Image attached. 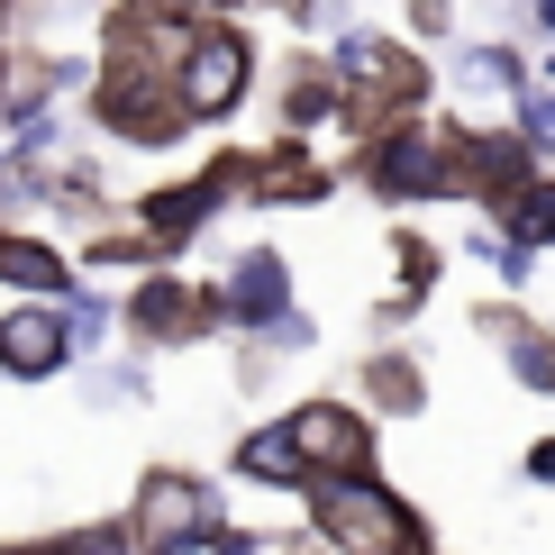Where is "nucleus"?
I'll use <instances>...</instances> for the list:
<instances>
[{"label": "nucleus", "mask_w": 555, "mask_h": 555, "mask_svg": "<svg viewBox=\"0 0 555 555\" xmlns=\"http://www.w3.org/2000/svg\"><path fill=\"white\" fill-rule=\"evenodd\" d=\"M128 538L137 555H219L228 546V501L210 474H182V465H155L137 474V501H128Z\"/></svg>", "instance_id": "obj_2"}, {"label": "nucleus", "mask_w": 555, "mask_h": 555, "mask_svg": "<svg viewBox=\"0 0 555 555\" xmlns=\"http://www.w3.org/2000/svg\"><path fill=\"white\" fill-rule=\"evenodd\" d=\"M0 283H10L18 300H74V264H64L46 237H10V228H0Z\"/></svg>", "instance_id": "obj_10"}, {"label": "nucleus", "mask_w": 555, "mask_h": 555, "mask_svg": "<svg viewBox=\"0 0 555 555\" xmlns=\"http://www.w3.org/2000/svg\"><path fill=\"white\" fill-rule=\"evenodd\" d=\"M374 401H391V410H410V401H420V383H410V364H374Z\"/></svg>", "instance_id": "obj_15"}, {"label": "nucleus", "mask_w": 555, "mask_h": 555, "mask_svg": "<svg viewBox=\"0 0 555 555\" xmlns=\"http://www.w3.org/2000/svg\"><path fill=\"white\" fill-rule=\"evenodd\" d=\"M246 82H256V46H246V28L210 18V28L173 37V101H182V119H228V109L246 101Z\"/></svg>", "instance_id": "obj_3"}, {"label": "nucleus", "mask_w": 555, "mask_h": 555, "mask_svg": "<svg viewBox=\"0 0 555 555\" xmlns=\"http://www.w3.org/2000/svg\"><path fill=\"white\" fill-rule=\"evenodd\" d=\"M64 555H137V538L109 519V528H74V538H64Z\"/></svg>", "instance_id": "obj_14"}, {"label": "nucleus", "mask_w": 555, "mask_h": 555, "mask_svg": "<svg viewBox=\"0 0 555 555\" xmlns=\"http://www.w3.org/2000/svg\"><path fill=\"white\" fill-rule=\"evenodd\" d=\"M501 219H511L519 246H555V182H528V192H519Z\"/></svg>", "instance_id": "obj_12"}, {"label": "nucleus", "mask_w": 555, "mask_h": 555, "mask_svg": "<svg viewBox=\"0 0 555 555\" xmlns=\"http://www.w3.org/2000/svg\"><path fill=\"white\" fill-rule=\"evenodd\" d=\"M0 555H64V538H0Z\"/></svg>", "instance_id": "obj_17"}, {"label": "nucleus", "mask_w": 555, "mask_h": 555, "mask_svg": "<svg viewBox=\"0 0 555 555\" xmlns=\"http://www.w3.org/2000/svg\"><path fill=\"white\" fill-rule=\"evenodd\" d=\"M310 538L328 555H437L420 511L391 492L383 474H346V482H310Z\"/></svg>", "instance_id": "obj_1"}, {"label": "nucleus", "mask_w": 555, "mask_h": 555, "mask_svg": "<svg viewBox=\"0 0 555 555\" xmlns=\"http://www.w3.org/2000/svg\"><path fill=\"white\" fill-rule=\"evenodd\" d=\"M101 119L128 137V146H165L182 128V101H173V64H109L101 74Z\"/></svg>", "instance_id": "obj_5"}, {"label": "nucleus", "mask_w": 555, "mask_h": 555, "mask_svg": "<svg viewBox=\"0 0 555 555\" xmlns=\"http://www.w3.org/2000/svg\"><path fill=\"white\" fill-rule=\"evenodd\" d=\"M228 465H237L246 482H273V492H310V465H300V447H292L283 420H273V428H246Z\"/></svg>", "instance_id": "obj_11"}, {"label": "nucleus", "mask_w": 555, "mask_h": 555, "mask_svg": "<svg viewBox=\"0 0 555 555\" xmlns=\"http://www.w3.org/2000/svg\"><path fill=\"white\" fill-rule=\"evenodd\" d=\"M128 319H137V337L146 346H173V337H201L219 319V300L210 292H192V283H173V273H146L128 300Z\"/></svg>", "instance_id": "obj_8"}, {"label": "nucleus", "mask_w": 555, "mask_h": 555, "mask_svg": "<svg viewBox=\"0 0 555 555\" xmlns=\"http://www.w3.org/2000/svg\"><path fill=\"white\" fill-rule=\"evenodd\" d=\"M528 474H546V482H555V447H538V455H528Z\"/></svg>", "instance_id": "obj_19"}, {"label": "nucleus", "mask_w": 555, "mask_h": 555, "mask_svg": "<svg viewBox=\"0 0 555 555\" xmlns=\"http://www.w3.org/2000/svg\"><path fill=\"white\" fill-rule=\"evenodd\" d=\"M511 374H519L528 391H555V346H546V337H511Z\"/></svg>", "instance_id": "obj_13"}, {"label": "nucleus", "mask_w": 555, "mask_h": 555, "mask_svg": "<svg viewBox=\"0 0 555 555\" xmlns=\"http://www.w3.org/2000/svg\"><path fill=\"white\" fill-rule=\"evenodd\" d=\"M219 555H292V546H273V538H228Z\"/></svg>", "instance_id": "obj_18"}, {"label": "nucleus", "mask_w": 555, "mask_h": 555, "mask_svg": "<svg viewBox=\"0 0 555 555\" xmlns=\"http://www.w3.org/2000/svg\"><path fill=\"white\" fill-rule=\"evenodd\" d=\"M74 364V319H64V300H18V310H0V374L18 383H46Z\"/></svg>", "instance_id": "obj_6"}, {"label": "nucleus", "mask_w": 555, "mask_h": 555, "mask_svg": "<svg viewBox=\"0 0 555 555\" xmlns=\"http://www.w3.org/2000/svg\"><path fill=\"white\" fill-rule=\"evenodd\" d=\"M528 146L555 155V101H528Z\"/></svg>", "instance_id": "obj_16"}, {"label": "nucleus", "mask_w": 555, "mask_h": 555, "mask_svg": "<svg viewBox=\"0 0 555 555\" xmlns=\"http://www.w3.org/2000/svg\"><path fill=\"white\" fill-rule=\"evenodd\" d=\"M210 300H219V319H237V328H283V319H292L283 256H264V246H256V256H237V264H228V283H219Z\"/></svg>", "instance_id": "obj_7"}, {"label": "nucleus", "mask_w": 555, "mask_h": 555, "mask_svg": "<svg viewBox=\"0 0 555 555\" xmlns=\"http://www.w3.org/2000/svg\"><path fill=\"white\" fill-rule=\"evenodd\" d=\"M283 428H292L310 482L374 474V420H364V410H346V401H300V410H283Z\"/></svg>", "instance_id": "obj_4"}, {"label": "nucleus", "mask_w": 555, "mask_h": 555, "mask_svg": "<svg viewBox=\"0 0 555 555\" xmlns=\"http://www.w3.org/2000/svg\"><path fill=\"white\" fill-rule=\"evenodd\" d=\"M364 173H374V192H391V201H420V192H437V182H455V165L428 146L420 128H391Z\"/></svg>", "instance_id": "obj_9"}]
</instances>
